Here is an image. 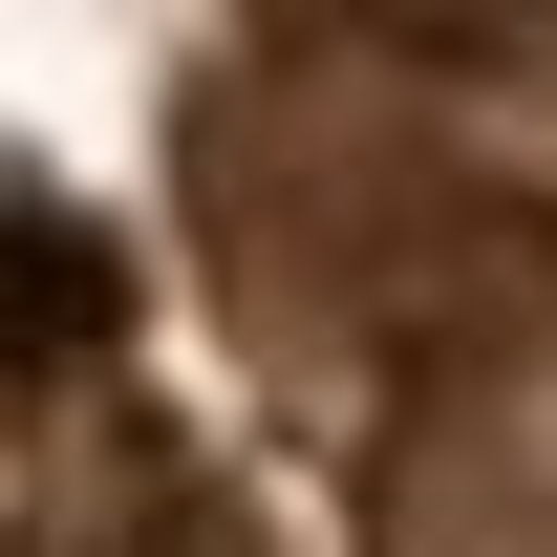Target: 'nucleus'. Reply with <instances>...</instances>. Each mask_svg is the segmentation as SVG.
I'll use <instances>...</instances> for the list:
<instances>
[{
	"mask_svg": "<svg viewBox=\"0 0 557 557\" xmlns=\"http://www.w3.org/2000/svg\"><path fill=\"white\" fill-rule=\"evenodd\" d=\"M86 344H108V236L0 194V364H86Z\"/></svg>",
	"mask_w": 557,
	"mask_h": 557,
	"instance_id": "1",
	"label": "nucleus"
},
{
	"mask_svg": "<svg viewBox=\"0 0 557 557\" xmlns=\"http://www.w3.org/2000/svg\"><path fill=\"white\" fill-rule=\"evenodd\" d=\"M364 44H408V65H515L536 44V0H344Z\"/></svg>",
	"mask_w": 557,
	"mask_h": 557,
	"instance_id": "2",
	"label": "nucleus"
}]
</instances>
